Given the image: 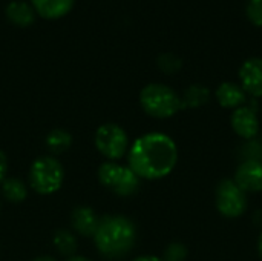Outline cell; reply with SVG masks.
<instances>
[{"instance_id":"d4e9b609","label":"cell","mask_w":262,"mask_h":261,"mask_svg":"<svg viewBox=\"0 0 262 261\" xmlns=\"http://www.w3.org/2000/svg\"><path fill=\"white\" fill-rule=\"evenodd\" d=\"M32 261H57L55 258H52V257H49V255H43V257H37L35 260Z\"/></svg>"},{"instance_id":"52a82bcc","label":"cell","mask_w":262,"mask_h":261,"mask_svg":"<svg viewBox=\"0 0 262 261\" xmlns=\"http://www.w3.org/2000/svg\"><path fill=\"white\" fill-rule=\"evenodd\" d=\"M215 205L218 212L226 218H238L247 211V194L230 178L218 183L215 191Z\"/></svg>"},{"instance_id":"7a4b0ae2","label":"cell","mask_w":262,"mask_h":261,"mask_svg":"<svg viewBox=\"0 0 262 261\" xmlns=\"http://www.w3.org/2000/svg\"><path fill=\"white\" fill-rule=\"evenodd\" d=\"M101 257L109 261L124 258L137 243V226L124 215H106L100 218L92 237Z\"/></svg>"},{"instance_id":"d6986e66","label":"cell","mask_w":262,"mask_h":261,"mask_svg":"<svg viewBox=\"0 0 262 261\" xmlns=\"http://www.w3.org/2000/svg\"><path fill=\"white\" fill-rule=\"evenodd\" d=\"M157 65L164 74H177L183 66V60L173 52H163L158 55Z\"/></svg>"},{"instance_id":"e0dca14e","label":"cell","mask_w":262,"mask_h":261,"mask_svg":"<svg viewBox=\"0 0 262 261\" xmlns=\"http://www.w3.org/2000/svg\"><path fill=\"white\" fill-rule=\"evenodd\" d=\"M45 145L48 148V151L54 155H60L64 154L71 146H72V135L66 131V129H52L45 140Z\"/></svg>"},{"instance_id":"8fae6325","label":"cell","mask_w":262,"mask_h":261,"mask_svg":"<svg viewBox=\"0 0 262 261\" xmlns=\"http://www.w3.org/2000/svg\"><path fill=\"white\" fill-rule=\"evenodd\" d=\"M100 223V217L89 206H77L71 212V226L81 237H94Z\"/></svg>"},{"instance_id":"484cf974","label":"cell","mask_w":262,"mask_h":261,"mask_svg":"<svg viewBox=\"0 0 262 261\" xmlns=\"http://www.w3.org/2000/svg\"><path fill=\"white\" fill-rule=\"evenodd\" d=\"M258 254H259V257L262 258V231L261 234H259V238H258Z\"/></svg>"},{"instance_id":"7402d4cb","label":"cell","mask_w":262,"mask_h":261,"mask_svg":"<svg viewBox=\"0 0 262 261\" xmlns=\"http://www.w3.org/2000/svg\"><path fill=\"white\" fill-rule=\"evenodd\" d=\"M6 174H8V158H6L5 152L0 149V185L6 178Z\"/></svg>"},{"instance_id":"9a60e30c","label":"cell","mask_w":262,"mask_h":261,"mask_svg":"<svg viewBox=\"0 0 262 261\" xmlns=\"http://www.w3.org/2000/svg\"><path fill=\"white\" fill-rule=\"evenodd\" d=\"M212 92L207 86L190 85L181 97V109H195L209 103Z\"/></svg>"},{"instance_id":"7c38bea8","label":"cell","mask_w":262,"mask_h":261,"mask_svg":"<svg viewBox=\"0 0 262 261\" xmlns=\"http://www.w3.org/2000/svg\"><path fill=\"white\" fill-rule=\"evenodd\" d=\"M216 102L226 109H236L247 103V94L241 85L233 82H224L216 88Z\"/></svg>"},{"instance_id":"6da1fadb","label":"cell","mask_w":262,"mask_h":261,"mask_svg":"<svg viewBox=\"0 0 262 261\" xmlns=\"http://www.w3.org/2000/svg\"><path fill=\"white\" fill-rule=\"evenodd\" d=\"M178 163V146L164 132H147L129 148L127 166L140 180H161Z\"/></svg>"},{"instance_id":"cb8c5ba5","label":"cell","mask_w":262,"mask_h":261,"mask_svg":"<svg viewBox=\"0 0 262 261\" xmlns=\"http://www.w3.org/2000/svg\"><path fill=\"white\" fill-rule=\"evenodd\" d=\"M66 261H92V260H89V258H86V257H81V255H74V257L68 258Z\"/></svg>"},{"instance_id":"5b68a950","label":"cell","mask_w":262,"mask_h":261,"mask_svg":"<svg viewBox=\"0 0 262 261\" xmlns=\"http://www.w3.org/2000/svg\"><path fill=\"white\" fill-rule=\"evenodd\" d=\"M100 183L118 197H132L140 189L138 175L129 168L118 162H104L100 165L98 171Z\"/></svg>"},{"instance_id":"5bb4252c","label":"cell","mask_w":262,"mask_h":261,"mask_svg":"<svg viewBox=\"0 0 262 261\" xmlns=\"http://www.w3.org/2000/svg\"><path fill=\"white\" fill-rule=\"evenodd\" d=\"M5 14L9 22L18 26H28L35 20V9L32 8V5L21 0L9 2L5 8Z\"/></svg>"},{"instance_id":"3957f363","label":"cell","mask_w":262,"mask_h":261,"mask_svg":"<svg viewBox=\"0 0 262 261\" xmlns=\"http://www.w3.org/2000/svg\"><path fill=\"white\" fill-rule=\"evenodd\" d=\"M140 105L149 117L164 120L181 111V97L164 83H149L140 92Z\"/></svg>"},{"instance_id":"277c9868","label":"cell","mask_w":262,"mask_h":261,"mask_svg":"<svg viewBox=\"0 0 262 261\" xmlns=\"http://www.w3.org/2000/svg\"><path fill=\"white\" fill-rule=\"evenodd\" d=\"M64 182V168L52 155H43L32 162L28 174V183L38 195L55 194Z\"/></svg>"},{"instance_id":"ffe728a7","label":"cell","mask_w":262,"mask_h":261,"mask_svg":"<svg viewBox=\"0 0 262 261\" xmlns=\"http://www.w3.org/2000/svg\"><path fill=\"white\" fill-rule=\"evenodd\" d=\"M189 257V249L181 242H173L166 246L163 252V261H186Z\"/></svg>"},{"instance_id":"ac0fdd59","label":"cell","mask_w":262,"mask_h":261,"mask_svg":"<svg viewBox=\"0 0 262 261\" xmlns=\"http://www.w3.org/2000/svg\"><path fill=\"white\" fill-rule=\"evenodd\" d=\"M54 246L63 257H74L77 252V238L74 232L68 229H58L54 235Z\"/></svg>"},{"instance_id":"8992f818","label":"cell","mask_w":262,"mask_h":261,"mask_svg":"<svg viewBox=\"0 0 262 261\" xmlns=\"http://www.w3.org/2000/svg\"><path fill=\"white\" fill-rule=\"evenodd\" d=\"M94 145L97 151L107 158V162H118L129 152L127 132L117 123L101 125L94 135Z\"/></svg>"},{"instance_id":"30bf717a","label":"cell","mask_w":262,"mask_h":261,"mask_svg":"<svg viewBox=\"0 0 262 261\" xmlns=\"http://www.w3.org/2000/svg\"><path fill=\"white\" fill-rule=\"evenodd\" d=\"M239 85L247 95L253 98L262 97V58L252 57L247 58L239 68Z\"/></svg>"},{"instance_id":"603a6c76","label":"cell","mask_w":262,"mask_h":261,"mask_svg":"<svg viewBox=\"0 0 262 261\" xmlns=\"http://www.w3.org/2000/svg\"><path fill=\"white\" fill-rule=\"evenodd\" d=\"M132 261H163L160 257H155V255H141V257H137L135 260Z\"/></svg>"},{"instance_id":"44dd1931","label":"cell","mask_w":262,"mask_h":261,"mask_svg":"<svg viewBox=\"0 0 262 261\" xmlns=\"http://www.w3.org/2000/svg\"><path fill=\"white\" fill-rule=\"evenodd\" d=\"M246 15L255 26H262V0H247Z\"/></svg>"},{"instance_id":"ba28073f","label":"cell","mask_w":262,"mask_h":261,"mask_svg":"<svg viewBox=\"0 0 262 261\" xmlns=\"http://www.w3.org/2000/svg\"><path fill=\"white\" fill-rule=\"evenodd\" d=\"M230 123L236 135L249 142L255 140L259 134V118L256 105H244L233 109Z\"/></svg>"},{"instance_id":"2e32d148","label":"cell","mask_w":262,"mask_h":261,"mask_svg":"<svg viewBox=\"0 0 262 261\" xmlns=\"http://www.w3.org/2000/svg\"><path fill=\"white\" fill-rule=\"evenodd\" d=\"M2 195L9 203H21L28 197V186L23 180L15 177H6L2 182Z\"/></svg>"},{"instance_id":"4fadbf2b","label":"cell","mask_w":262,"mask_h":261,"mask_svg":"<svg viewBox=\"0 0 262 261\" xmlns=\"http://www.w3.org/2000/svg\"><path fill=\"white\" fill-rule=\"evenodd\" d=\"M74 2L75 0H31L35 12L49 20L66 15L72 9Z\"/></svg>"},{"instance_id":"9c48e42d","label":"cell","mask_w":262,"mask_h":261,"mask_svg":"<svg viewBox=\"0 0 262 261\" xmlns=\"http://www.w3.org/2000/svg\"><path fill=\"white\" fill-rule=\"evenodd\" d=\"M246 194H256L262 191V162L261 160H244L235 171L232 178Z\"/></svg>"}]
</instances>
